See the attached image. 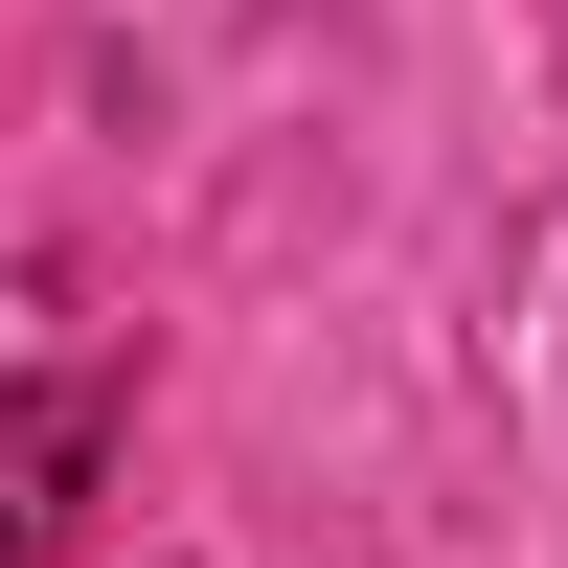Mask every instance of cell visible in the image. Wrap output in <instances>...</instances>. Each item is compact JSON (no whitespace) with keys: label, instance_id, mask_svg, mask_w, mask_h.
Here are the masks:
<instances>
[{"label":"cell","instance_id":"obj_1","mask_svg":"<svg viewBox=\"0 0 568 568\" xmlns=\"http://www.w3.org/2000/svg\"><path fill=\"white\" fill-rule=\"evenodd\" d=\"M91 409H114V387H45L23 433H0V568H23L45 524H69V455H91Z\"/></svg>","mask_w":568,"mask_h":568}]
</instances>
